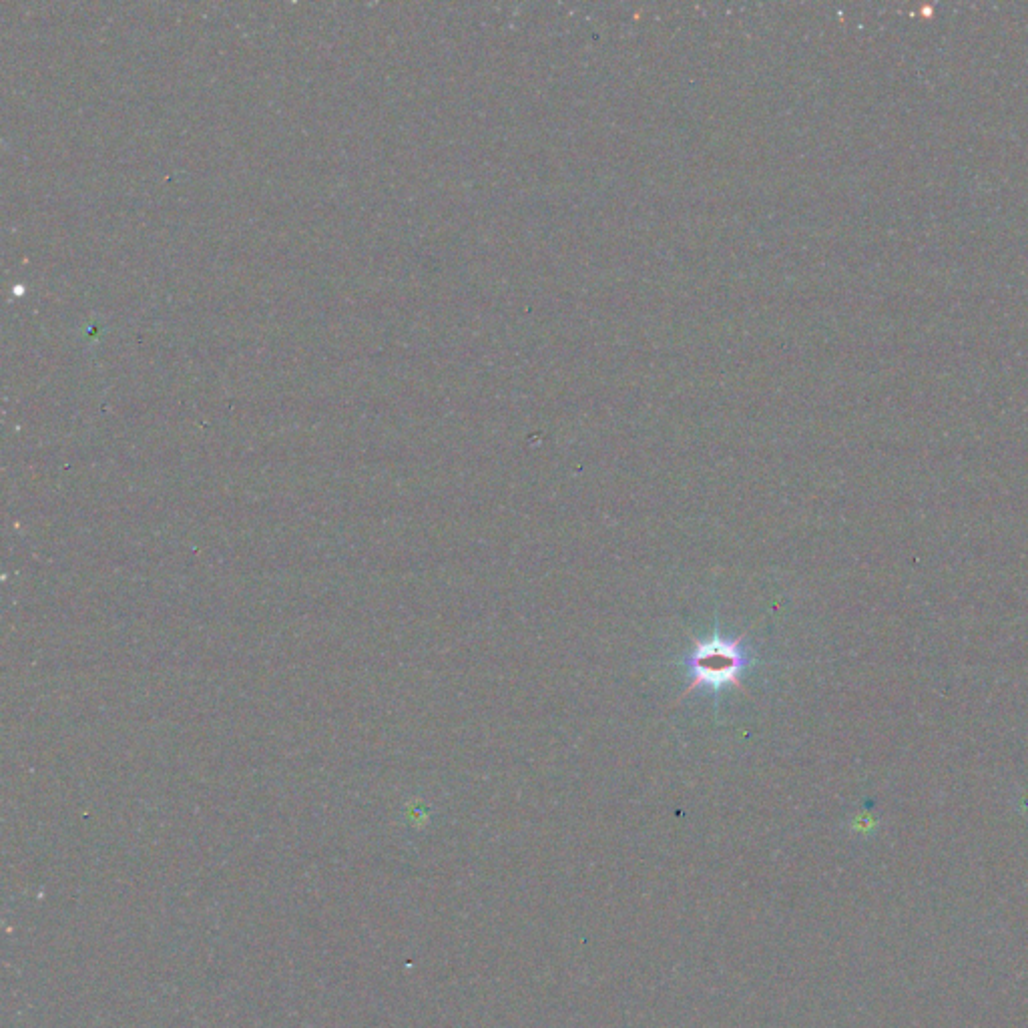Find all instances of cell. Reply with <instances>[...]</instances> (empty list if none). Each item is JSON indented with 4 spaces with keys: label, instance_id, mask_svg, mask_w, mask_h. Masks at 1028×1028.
Listing matches in <instances>:
<instances>
[{
    "label": "cell",
    "instance_id": "1",
    "mask_svg": "<svg viewBox=\"0 0 1028 1028\" xmlns=\"http://www.w3.org/2000/svg\"><path fill=\"white\" fill-rule=\"evenodd\" d=\"M745 635L747 633L739 635L737 639H723L721 635L715 633L707 641H699L693 637V651L685 659L689 673H691V683L677 701L687 697L697 687L721 689V687L733 685L739 691H743L745 695H749L741 683V675H743L745 667L749 665V659H747L745 651L741 649Z\"/></svg>",
    "mask_w": 1028,
    "mask_h": 1028
}]
</instances>
